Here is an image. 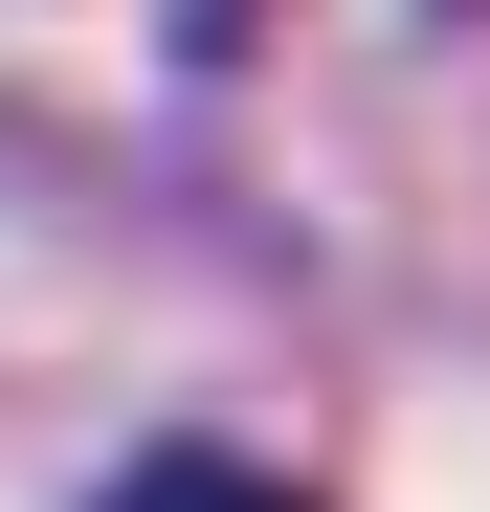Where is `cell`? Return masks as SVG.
<instances>
[{
	"label": "cell",
	"mask_w": 490,
	"mask_h": 512,
	"mask_svg": "<svg viewBox=\"0 0 490 512\" xmlns=\"http://www.w3.org/2000/svg\"><path fill=\"white\" fill-rule=\"evenodd\" d=\"M90 512H312V490H290V468H245V446H134Z\"/></svg>",
	"instance_id": "cell-1"
}]
</instances>
